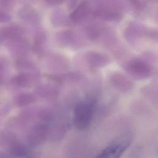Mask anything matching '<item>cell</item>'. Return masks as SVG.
Returning <instances> with one entry per match:
<instances>
[{
  "mask_svg": "<svg viewBox=\"0 0 158 158\" xmlns=\"http://www.w3.org/2000/svg\"><path fill=\"white\" fill-rule=\"evenodd\" d=\"M75 32L71 30H65L59 31L56 35L57 43L63 47L71 46L77 43V38Z\"/></svg>",
  "mask_w": 158,
  "mask_h": 158,
  "instance_id": "52a82bcc",
  "label": "cell"
},
{
  "mask_svg": "<svg viewBox=\"0 0 158 158\" xmlns=\"http://www.w3.org/2000/svg\"><path fill=\"white\" fill-rule=\"evenodd\" d=\"M46 41V36L45 33L43 30L38 31L35 35L34 41V48L36 51H39L43 49L44 43Z\"/></svg>",
  "mask_w": 158,
  "mask_h": 158,
  "instance_id": "5bb4252c",
  "label": "cell"
},
{
  "mask_svg": "<svg viewBox=\"0 0 158 158\" xmlns=\"http://www.w3.org/2000/svg\"><path fill=\"white\" fill-rule=\"evenodd\" d=\"M143 93L149 98H157V89L154 86L148 85L143 88Z\"/></svg>",
  "mask_w": 158,
  "mask_h": 158,
  "instance_id": "ac0fdd59",
  "label": "cell"
},
{
  "mask_svg": "<svg viewBox=\"0 0 158 158\" xmlns=\"http://www.w3.org/2000/svg\"><path fill=\"white\" fill-rule=\"evenodd\" d=\"M51 23L55 27H62L70 25V22L66 14L60 10H54L51 17Z\"/></svg>",
  "mask_w": 158,
  "mask_h": 158,
  "instance_id": "30bf717a",
  "label": "cell"
},
{
  "mask_svg": "<svg viewBox=\"0 0 158 158\" xmlns=\"http://www.w3.org/2000/svg\"><path fill=\"white\" fill-rule=\"evenodd\" d=\"M90 12V5L88 1L85 0L73 10L70 15V20L74 23H78L88 15Z\"/></svg>",
  "mask_w": 158,
  "mask_h": 158,
  "instance_id": "8992f818",
  "label": "cell"
},
{
  "mask_svg": "<svg viewBox=\"0 0 158 158\" xmlns=\"http://www.w3.org/2000/svg\"><path fill=\"white\" fill-rule=\"evenodd\" d=\"M76 2L77 0H69V7H70V9H73L75 6Z\"/></svg>",
  "mask_w": 158,
  "mask_h": 158,
  "instance_id": "603a6c76",
  "label": "cell"
},
{
  "mask_svg": "<svg viewBox=\"0 0 158 158\" xmlns=\"http://www.w3.org/2000/svg\"><path fill=\"white\" fill-rule=\"evenodd\" d=\"M128 73L136 79L142 80L148 78L151 74V68L145 61L135 59L130 60L126 66Z\"/></svg>",
  "mask_w": 158,
  "mask_h": 158,
  "instance_id": "3957f363",
  "label": "cell"
},
{
  "mask_svg": "<svg viewBox=\"0 0 158 158\" xmlns=\"http://www.w3.org/2000/svg\"><path fill=\"white\" fill-rule=\"evenodd\" d=\"M22 31L17 27H9L3 30V35L6 38H17L21 35Z\"/></svg>",
  "mask_w": 158,
  "mask_h": 158,
  "instance_id": "e0dca14e",
  "label": "cell"
},
{
  "mask_svg": "<svg viewBox=\"0 0 158 158\" xmlns=\"http://www.w3.org/2000/svg\"><path fill=\"white\" fill-rule=\"evenodd\" d=\"M130 144V139L114 141L102 149L94 158H120Z\"/></svg>",
  "mask_w": 158,
  "mask_h": 158,
  "instance_id": "7a4b0ae2",
  "label": "cell"
},
{
  "mask_svg": "<svg viewBox=\"0 0 158 158\" xmlns=\"http://www.w3.org/2000/svg\"><path fill=\"white\" fill-rule=\"evenodd\" d=\"M38 92L43 97L49 98L54 97L57 94L58 91L49 86H42L39 88Z\"/></svg>",
  "mask_w": 158,
  "mask_h": 158,
  "instance_id": "2e32d148",
  "label": "cell"
},
{
  "mask_svg": "<svg viewBox=\"0 0 158 158\" xmlns=\"http://www.w3.org/2000/svg\"><path fill=\"white\" fill-rule=\"evenodd\" d=\"M131 6L136 10H140L142 8V3L141 0H129Z\"/></svg>",
  "mask_w": 158,
  "mask_h": 158,
  "instance_id": "44dd1931",
  "label": "cell"
},
{
  "mask_svg": "<svg viewBox=\"0 0 158 158\" xmlns=\"http://www.w3.org/2000/svg\"><path fill=\"white\" fill-rule=\"evenodd\" d=\"M45 2L51 6L54 5H59L60 4H62L65 0H44Z\"/></svg>",
  "mask_w": 158,
  "mask_h": 158,
  "instance_id": "7402d4cb",
  "label": "cell"
},
{
  "mask_svg": "<svg viewBox=\"0 0 158 158\" xmlns=\"http://www.w3.org/2000/svg\"><path fill=\"white\" fill-rule=\"evenodd\" d=\"M144 31L136 24L130 25L125 30L124 36L127 40L130 43L135 42L144 33Z\"/></svg>",
  "mask_w": 158,
  "mask_h": 158,
  "instance_id": "8fae6325",
  "label": "cell"
},
{
  "mask_svg": "<svg viewBox=\"0 0 158 158\" xmlns=\"http://www.w3.org/2000/svg\"><path fill=\"white\" fill-rule=\"evenodd\" d=\"M82 74L79 72H72L49 76V78H51L52 80L58 82H64V81H76L80 80Z\"/></svg>",
  "mask_w": 158,
  "mask_h": 158,
  "instance_id": "9c48e42d",
  "label": "cell"
},
{
  "mask_svg": "<svg viewBox=\"0 0 158 158\" xmlns=\"http://www.w3.org/2000/svg\"><path fill=\"white\" fill-rule=\"evenodd\" d=\"M94 15L107 21H118L123 17L122 14L117 10L110 9H99L94 12Z\"/></svg>",
  "mask_w": 158,
  "mask_h": 158,
  "instance_id": "ba28073f",
  "label": "cell"
},
{
  "mask_svg": "<svg viewBox=\"0 0 158 158\" xmlns=\"http://www.w3.org/2000/svg\"><path fill=\"white\" fill-rule=\"evenodd\" d=\"M36 98L31 94H23L19 96L17 99V103L19 106H24L35 102Z\"/></svg>",
  "mask_w": 158,
  "mask_h": 158,
  "instance_id": "9a60e30c",
  "label": "cell"
},
{
  "mask_svg": "<svg viewBox=\"0 0 158 158\" xmlns=\"http://www.w3.org/2000/svg\"><path fill=\"white\" fill-rule=\"evenodd\" d=\"M144 33L149 38L152 40H157V31L156 29L152 28H148L144 30Z\"/></svg>",
  "mask_w": 158,
  "mask_h": 158,
  "instance_id": "d6986e66",
  "label": "cell"
},
{
  "mask_svg": "<svg viewBox=\"0 0 158 158\" xmlns=\"http://www.w3.org/2000/svg\"><path fill=\"white\" fill-rule=\"evenodd\" d=\"M97 110V100L91 97L78 102L73 109V124L79 131L88 129L94 118Z\"/></svg>",
  "mask_w": 158,
  "mask_h": 158,
  "instance_id": "6da1fadb",
  "label": "cell"
},
{
  "mask_svg": "<svg viewBox=\"0 0 158 158\" xmlns=\"http://www.w3.org/2000/svg\"><path fill=\"white\" fill-rule=\"evenodd\" d=\"M85 59L86 62L91 67L98 68L103 67L110 63V59L106 54L96 52L88 51L86 53Z\"/></svg>",
  "mask_w": 158,
  "mask_h": 158,
  "instance_id": "5b68a950",
  "label": "cell"
},
{
  "mask_svg": "<svg viewBox=\"0 0 158 158\" xmlns=\"http://www.w3.org/2000/svg\"><path fill=\"white\" fill-rule=\"evenodd\" d=\"M10 20V15L6 12L0 10V22H7Z\"/></svg>",
  "mask_w": 158,
  "mask_h": 158,
  "instance_id": "ffe728a7",
  "label": "cell"
},
{
  "mask_svg": "<svg viewBox=\"0 0 158 158\" xmlns=\"http://www.w3.org/2000/svg\"><path fill=\"white\" fill-rule=\"evenodd\" d=\"M112 85L122 92L130 91L134 87L133 82L126 76L120 73H114L109 78Z\"/></svg>",
  "mask_w": 158,
  "mask_h": 158,
  "instance_id": "277c9868",
  "label": "cell"
},
{
  "mask_svg": "<svg viewBox=\"0 0 158 158\" xmlns=\"http://www.w3.org/2000/svg\"><path fill=\"white\" fill-rule=\"evenodd\" d=\"M102 34L101 28L96 25H91L88 26L85 28V35L88 38L91 40H96L98 39Z\"/></svg>",
  "mask_w": 158,
  "mask_h": 158,
  "instance_id": "4fadbf2b",
  "label": "cell"
},
{
  "mask_svg": "<svg viewBox=\"0 0 158 158\" xmlns=\"http://www.w3.org/2000/svg\"><path fill=\"white\" fill-rule=\"evenodd\" d=\"M12 81L13 83L17 86L25 87L31 83V77L27 73H22L14 76Z\"/></svg>",
  "mask_w": 158,
  "mask_h": 158,
  "instance_id": "7c38bea8",
  "label": "cell"
}]
</instances>
